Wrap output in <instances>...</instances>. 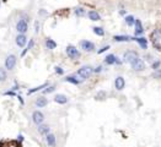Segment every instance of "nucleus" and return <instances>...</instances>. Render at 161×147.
I'll return each instance as SVG.
<instances>
[{"label":"nucleus","instance_id":"nucleus-3","mask_svg":"<svg viewBox=\"0 0 161 147\" xmlns=\"http://www.w3.org/2000/svg\"><path fill=\"white\" fill-rule=\"evenodd\" d=\"M16 63H17V58H16V55H15V54H9L8 57H6V59H5V63H4L5 69H6V70H9V71L14 70V69H15V66H16Z\"/></svg>","mask_w":161,"mask_h":147},{"label":"nucleus","instance_id":"nucleus-21","mask_svg":"<svg viewBox=\"0 0 161 147\" xmlns=\"http://www.w3.org/2000/svg\"><path fill=\"white\" fill-rule=\"evenodd\" d=\"M46 87H48V83H43V85H41V86H37V87H34V88H31V89L27 91V95H32V93H34V92H38V91H41V89H43V88H46Z\"/></svg>","mask_w":161,"mask_h":147},{"label":"nucleus","instance_id":"nucleus-31","mask_svg":"<svg viewBox=\"0 0 161 147\" xmlns=\"http://www.w3.org/2000/svg\"><path fill=\"white\" fill-rule=\"evenodd\" d=\"M160 65H161V61H159V60H157V61H154V63L151 64V69H154V70L156 71V70H159Z\"/></svg>","mask_w":161,"mask_h":147},{"label":"nucleus","instance_id":"nucleus-12","mask_svg":"<svg viewBox=\"0 0 161 147\" xmlns=\"http://www.w3.org/2000/svg\"><path fill=\"white\" fill-rule=\"evenodd\" d=\"M37 130H38V133H40L41 135L47 136L48 134H50V126H49V125H46V124H41V125H38Z\"/></svg>","mask_w":161,"mask_h":147},{"label":"nucleus","instance_id":"nucleus-9","mask_svg":"<svg viewBox=\"0 0 161 147\" xmlns=\"http://www.w3.org/2000/svg\"><path fill=\"white\" fill-rule=\"evenodd\" d=\"M132 41H135L141 47V49H147L148 48V39L144 38V37H132Z\"/></svg>","mask_w":161,"mask_h":147},{"label":"nucleus","instance_id":"nucleus-25","mask_svg":"<svg viewBox=\"0 0 161 147\" xmlns=\"http://www.w3.org/2000/svg\"><path fill=\"white\" fill-rule=\"evenodd\" d=\"M92 31H94V33H95L96 36H98V37H103V36H105V31H103L102 27H94Z\"/></svg>","mask_w":161,"mask_h":147},{"label":"nucleus","instance_id":"nucleus-26","mask_svg":"<svg viewBox=\"0 0 161 147\" xmlns=\"http://www.w3.org/2000/svg\"><path fill=\"white\" fill-rule=\"evenodd\" d=\"M135 18H134V16H132V15H129V16H127L126 17V23L128 25V26H133V25H135Z\"/></svg>","mask_w":161,"mask_h":147},{"label":"nucleus","instance_id":"nucleus-7","mask_svg":"<svg viewBox=\"0 0 161 147\" xmlns=\"http://www.w3.org/2000/svg\"><path fill=\"white\" fill-rule=\"evenodd\" d=\"M105 63H106L107 65H113V64L121 65V64H122V61L116 57L114 54H108V55H107V57L105 58Z\"/></svg>","mask_w":161,"mask_h":147},{"label":"nucleus","instance_id":"nucleus-32","mask_svg":"<svg viewBox=\"0 0 161 147\" xmlns=\"http://www.w3.org/2000/svg\"><path fill=\"white\" fill-rule=\"evenodd\" d=\"M56 74H57V75H63V74H64V70H63L60 66H56Z\"/></svg>","mask_w":161,"mask_h":147},{"label":"nucleus","instance_id":"nucleus-1","mask_svg":"<svg viewBox=\"0 0 161 147\" xmlns=\"http://www.w3.org/2000/svg\"><path fill=\"white\" fill-rule=\"evenodd\" d=\"M92 72H94V69H92L91 66L85 65V66H81V67L78 70L76 75H78L81 80H86V79H89V77L92 75Z\"/></svg>","mask_w":161,"mask_h":147},{"label":"nucleus","instance_id":"nucleus-37","mask_svg":"<svg viewBox=\"0 0 161 147\" xmlns=\"http://www.w3.org/2000/svg\"><path fill=\"white\" fill-rule=\"evenodd\" d=\"M102 69H103L102 66H97L96 69H94V72H101V71H102Z\"/></svg>","mask_w":161,"mask_h":147},{"label":"nucleus","instance_id":"nucleus-34","mask_svg":"<svg viewBox=\"0 0 161 147\" xmlns=\"http://www.w3.org/2000/svg\"><path fill=\"white\" fill-rule=\"evenodd\" d=\"M108 49H110V45H105V47H102L97 53H98V54H102V53H105L106 50H108Z\"/></svg>","mask_w":161,"mask_h":147},{"label":"nucleus","instance_id":"nucleus-40","mask_svg":"<svg viewBox=\"0 0 161 147\" xmlns=\"http://www.w3.org/2000/svg\"><path fill=\"white\" fill-rule=\"evenodd\" d=\"M3 146V142H0V147H2Z\"/></svg>","mask_w":161,"mask_h":147},{"label":"nucleus","instance_id":"nucleus-30","mask_svg":"<svg viewBox=\"0 0 161 147\" xmlns=\"http://www.w3.org/2000/svg\"><path fill=\"white\" fill-rule=\"evenodd\" d=\"M54 89H56V86L53 85V86H48L46 89H43V92H44V93H52Z\"/></svg>","mask_w":161,"mask_h":147},{"label":"nucleus","instance_id":"nucleus-38","mask_svg":"<svg viewBox=\"0 0 161 147\" xmlns=\"http://www.w3.org/2000/svg\"><path fill=\"white\" fill-rule=\"evenodd\" d=\"M17 98H19V99H20V102H21V104H24V101H22V97H21V96H19V97H17Z\"/></svg>","mask_w":161,"mask_h":147},{"label":"nucleus","instance_id":"nucleus-28","mask_svg":"<svg viewBox=\"0 0 161 147\" xmlns=\"http://www.w3.org/2000/svg\"><path fill=\"white\" fill-rule=\"evenodd\" d=\"M74 12H75V15H76V16L81 17V16H84V15H85V9H84V8H76Z\"/></svg>","mask_w":161,"mask_h":147},{"label":"nucleus","instance_id":"nucleus-14","mask_svg":"<svg viewBox=\"0 0 161 147\" xmlns=\"http://www.w3.org/2000/svg\"><path fill=\"white\" fill-rule=\"evenodd\" d=\"M132 69L134 71H143V70L145 69V64H144V61H143L141 59H139L134 64H132Z\"/></svg>","mask_w":161,"mask_h":147},{"label":"nucleus","instance_id":"nucleus-10","mask_svg":"<svg viewBox=\"0 0 161 147\" xmlns=\"http://www.w3.org/2000/svg\"><path fill=\"white\" fill-rule=\"evenodd\" d=\"M15 42H16V44L19 45L20 48H22V47H25L26 43H27V37H26L25 34H17L16 38H15Z\"/></svg>","mask_w":161,"mask_h":147},{"label":"nucleus","instance_id":"nucleus-23","mask_svg":"<svg viewBox=\"0 0 161 147\" xmlns=\"http://www.w3.org/2000/svg\"><path fill=\"white\" fill-rule=\"evenodd\" d=\"M8 79V74H6V69L0 67V82H5Z\"/></svg>","mask_w":161,"mask_h":147},{"label":"nucleus","instance_id":"nucleus-27","mask_svg":"<svg viewBox=\"0 0 161 147\" xmlns=\"http://www.w3.org/2000/svg\"><path fill=\"white\" fill-rule=\"evenodd\" d=\"M33 45H34V41H33V39H30V42H28V45H27V47L25 48V50L22 52V57H24V55H25V54H26V53H27L30 49H32V47H33Z\"/></svg>","mask_w":161,"mask_h":147},{"label":"nucleus","instance_id":"nucleus-19","mask_svg":"<svg viewBox=\"0 0 161 147\" xmlns=\"http://www.w3.org/2000/svg\"><path fill=\"white\" fill-rule=\"evenodd\" d=\"M113 39L116 42H129V41H132V37H129V36H114Z\"/></svg>","mask_w":161,"mask_h":147},{"label":"nucleus","instance_id":"nucleus-5","mask_svg":"<svg viewBox=\"0 0 161 147\" xmlns=\"http://www.w3.org/2000/svg\"><path fill=\"white\" fill-rule=\"evenodd\" d=\"M16 31L19 34H25L27 31H28V23L26 20H24V18H20L19 21H17L16 23Z\"/></svg>","mask_w":161,"mask_h":147},{"label":"nucleus","instance_id":"nucleus-6","mask_svg":"<svg viewBox=\"0 0 161 147\" xmlns=\"http://www.w3.org/2000/svg\"><path fill=\"white\" fill-rule=\"evenodd\" d=\"M32 121L36 124V125H41L43 121H44V115L42 112H40V110H34V112L32 113Z\"/></svg>","mask_w":161,"mask_h":147},{"label":"nucleus","instance_id":"nucleus-8","mask_svg":"<svg viewBox=\"0 0 161 147\" xmlns=\"http://www.w3.org/2000/svg\"><path fill=\"white\" fill-rule=\"evenodd\" d=\"M80 47L85 52H92L95 49V44L92 42H90V41H81L80 42Z\"/></svg>","mask_w":161,"mask_h":147},{"label":"nucleus","instance_id":"nucleus-15","mask_svg":"<svg viewBox=\"0 0 161 147\" xmlns=\"http://www.w3.org/2000/svg\"><path fill=\"white\" fill-rule=\"evenodd\" d=\"M46 142L49 147H54L56 143H57V139H56V135H53V134H48L46 136Z\"/></svg>","mask_w":161,"mask_h":147},{"label":"nucleus","instance_id":"nucleus-13","mask_svg":"<svg viewBox=\"0 0 161 147\" xmlns=\"http://www.w3.org/2000/svg\"><path fill=\"white\" fill-rule=\"evenodd\" d=\"M124 86H126V81H124V79L122 76L116 77V80H114V87H116V89L122 91L124 88Z\"/></svg>","mask_w":161,"mask_h":147},{"label":"nucleus","instance_id":"nucleus-4","mask_svg":"<svg viewBox=\"0 0 161 147\" xmlns=\"http://www.w3.org/2000/svg\"><path fill=\"white\" fill-rule=\"evenodd\" d=\"M65 52H66V55H68V57H69L70 59H73V60H76V59L80 58V52H79L78 48L74 47V45H68L66 49H65Z\"/></svg>","mask_w":161,"mask_h":147},{"label":"nucleus","instance_id":"nucleus-36","mask_svg":"<svg viewBox=\"0 0 161 147\" xmlns=\"http://www.w3.org/2000/svg\"><path fill=\"white\" fill-rule=\"evenodd\" d=\"M4 95L5 96H15V92L14 91H8V92H5Z\"/></svg>","mask_w":161,"mask_h":147},{"label":"nucleus","instance_id":"nucleus-11","mask_svg":"<svg viewBox=\"0 0 161 147\" xmlns=\"http://www.w3.org/2000/svg\"><path fill=\"white\" fill-rule=\"evenodd\" d=\"M47 104H48V99L46 97H43V96L37 97V98H36V101H34V105L38 107V108H44Z\"/></svg>","mask_w":161,"mask_h":147},{"label":"nucleus","instance_id":"nucleus-24","mask_svg":"<svg viewBox=\"0 0 161 147\" xmlns=\"http://www.w3.org/2000/svg\"><path fill=\"white\" fill-rule=\"evenodd\" d=\"M65 81H66V82H70V83H73V85H79V83H80V80H78L75 76H66V77H65Z\"/></svg>","mask_w":161,"mask_h":147},{"label":"nucleus","instance_id":"nucleus-2","mask_svg":"<svg viewBox=\"0 0 161 147\" xmlns=\"http://www.w3.org/2000/svg\"><path fill=\"white\" fill-rule=\"evenodd\" d=\"M123 60L126 61V63H128V64H134L137 60H139V55H138V53L137 52H134V50H128V52H126L124 53V55H123Z\"/></svg>","mask_w":161,"mask_h":147},{"label":"nucleus","instance_id":"nucleus-20","mask_svg":"<svg viewBox=\"0 0 161 147\" xmlns=\"http://www.w3.org/2000/svg\"><path fill=\"white\" fill-rule=\"evenodd\" d=\"M46 47H47V49L53 50V49L57 48V43L53 41L52 38H47V39H46Z\"/></svg>","mask_w":161,"mask_h":147},{"label":"nucleus","instance_id":"nucleus-22","mask_svg":"<svg viewBox=\"0 0 161 147\" xmlns=\"http://www.w3.org/2000/svg\"><path fill=\"white\" fill-rule=\"evenodd\" d=\"M151 37H153V39H154L155 43H156L159 39H161V30H155V31L151 33Z\"/></svg>","mask_w":161,"mask_h":147},{"label":"nucleus","instance_id":"nucleus-39","mask_svg":"<svg viewBox=\"0 0 161 147\" xmlns=\"http://www.w3.org/2000/svg\"><path fill=\"white\" fill-rule=\"evenodd\" d=\"M119 14H121V15H124V14H126V10H121Z\"/></svg>","mask_w":161,"mask_h":147},{"label":"nucleus","instance_id":"nucleus-18","mask_svg":"<svg viewBox=\"0 0 161 147\" xmlns=\"http://www.w3.org/2000/svg\"><path fill=\"white\" fill-rule=\"evenodd\" d=\"M54 102L58 104H65L68 102V97L65 95H57L54 97Z\"/></svg>","mask_w":161,"mask_h":147},{"label":"nucleus","instance_id":"nucleus-35","mask_svg":"<svg viewBox=\"0 0 161 147\" xmlns=\"http://www.w3.org/2000/svg\"><path fill=\"white\" fill-rule=\"evenodd\" d=\"M154 77L155 79H161V70H156L154 72Z\"/></svg>","mask_w":161,"mask_h":147},{"label":"nucleus","instance_id":"nucleus-17","mask_svg":"<svg viewBox=\"0 0 161 147\" xmlns=\"http://www.w3.org/2000/svg\"><path fill=\"white\" fill-rule=\"evenodd\" d=\"M143 32H144V28H143V25H141L140 20H137V21H135V31H134V34H135V37H138V36H141V34H143Z\"/></svg>","mask_w":161,"mask_h":147},{"label":"nucleus","instance_id":"nucleus-29","mask_svg":"<svg viewBox=\"0 0 161 147\" xmlns=\"http://www.w3.org/2000/svg\"><path fill=\"white\" fill-rule=\"evenodd\" d=\"M105 98H106V92L105 91H100L96 95V99H100L101 101V99H105Z\"/></svg>","mask_w":161,"mask_h":147},{"label":"nucleus","instance_id":"nucleus-16","mask_svg":"<svg viewBox=\"0 0 161 147\" xmlns=\"http://www.w3.org/2000/svg\"><path fill=\"white\" fill-rule=\"evenodd\" d=\"M87 16H89V18H90L91 21H100L101 20L100 14L97 11H95V10H90L87 12Z\"/></svg>","mask_w":161,"mask_h":147},{"label":"nucleus","instance_id":"nucleus-33","mask_svg":"<svg viewBox=\"0 0 161 147\" xmlns=\"http://www.w3.org/2000/svg\"><path fill=\"white\" fill-rule=\"evenodd\" d=\"M40 28H41L40 22H38V21H36V22H34V32H36V33H38V32H40Z\"/></svg>","mask_w":161,"mask_h":147}]
</instances>
